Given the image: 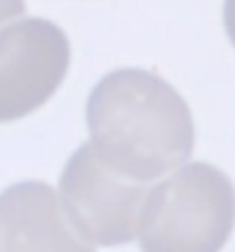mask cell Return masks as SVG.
<instances>
[{
    "instance_id": "1",
    "label": "cell",
    "mask_w": 235,
    "mask_h": 252,
    "mask_svg": "<svg viewBox=\"0 0 235 252\" xmlns=\"http://www.w3.org/2000/svg\"><path fill=\"white\" fill-rule=\"evenodd\" d=\"M85 116L97 158L136 183L180 169L194 151V118L184 97L148 69L122 67L99 79Z\"/></svg>"
},
{
    "instance_id": "2",
    "label": "cell",
    "mask_w": 235,
    "mask_h": 252,
    "mask_svg": "<svg viewBox=\"0 0 235 252\" xmlns=\"http://www.w3.org/2000/svg\"><path fill=\"white\" fill-rule=\"evenodd\" d=\"M233 227L231 178L208 162H191L150 188L138 238L143 252H219Z\"/></svg>"
},
{
    "instance_id": "3",
    "label": "cell",
    "mask_w": 235,
    "mask_h": 252,
    "mask_svg": "<svg viewBox=\"0 0 235 252\" xmlns=\"http://www.w3.org/2000/svg\"><path fill=\"white\" fill-rule=\"evenodd\" d=\"M60 199L74 229L92 245H122L138 236L148 183L129 181L81 144L60 174Z\"/></svg>"
},
{
    "instance_id": "4",
    "label": "cell",
    "mask_w": 235,
    "mask_h": 252,
    "mask_svg": "<svg viewBox=\"0 0 235 252\" xmlns=\"http://www.w3.org/2000/svg\"><path fill=\"white\" fill-rule=\"evenodd\" d=\"M69 69V39L49 19L0 28V123L19 121L53 97Z\"/></svg>"
},
{
    "instance_id": "5",
    "label": "cell",
    "mask_w": 235,
    "mask_h": 252,
    "mask_svg": "<svg viewBox=\"0 0 235 252\" xmlns=\"http://www.w3.org/2000/svg\"><path fill=\"white\" fill-rule=\"evenodd\" d=\"M0 252H95L69 222L60 199L42 181L0 192Z\"/></svg>"
},
{
    "instance_id": "6",
    "label": "cell",
    "mask_w": 235,
    "mask_h": 252,
    "mask_svg": "<svg viewBox=\"0 0 235 252\" xmlns=\"http://www.w3.org/2000/svg\"><path fill=\"white\" fill-rule=\"evenodd\" d=\"M26 12V0H0V23L9 21Z\"/></svg>"
},
{
    "instance_id": "7",
    "label": "cell",
    "mask_w": 235,
    "mask_h": 252,
    "mask_svg": "<svg viewBox=\"0 0 235 252\" xmlns=\"http://www.w3.org/2000/svg\"><path fill=\"white\" fill-rule=\"evenodd\" d=\"M224 26H226V35L235 46V0L224 2Z\"/></svg>"
}]
</instances>
